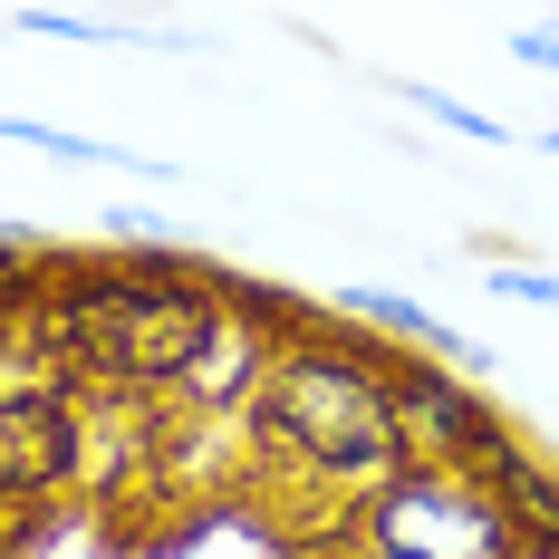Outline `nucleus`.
<instances>
[{
    "instance_id": "nucleus-4",
    "label": "nucleus",
    "mask_w": 559,
    "mask_h": 559,
    "mask_svg": "<svg viewBox=\"0 0 559 559\" xmlns=\"http://www.w3.org/2000/svg\"><path fill=\"white\" fill-rule=\"evenodd\" d=\"M337 319H357L367 337H386V347H415V357H444V367H463V377H502V357L483 347V337H463L453 319H435L425 299H405V289H377V280H347V289H329Z\"/></svg>"
},
{
    "instance_id": "nucleus-12",
    "label": "nucleus",
    "mask_w": 559,
    "mask_h": 559,
    "mask_svg": "<svg viewBox=\"0 0 559 559\" xmlns=\"http://www.w3.org/2000/svg\"><path fill=\"white\" fill-rule=\"evenodd\" d=\"M511 559H559V540H511Z\"/></svg>"
},
{
    "instance_id": "nucleus-7",
    "label": "nucleus",
    "mask_w": 559,
    "mask_h": 559,
    "mask_svg": "<svg viewBox=\"0 0 559 559\" xmlns=\"http://www.w3.org/2000/svg\"><path fill=\"white\" fill-rule=\"evenodd\" d=\"M395 97L425 116V126H444V135H463V145H511V126L492 107H473V97H453V87H435V78H395Z\"/></svg>"
},
{
    "instance_id": "nucleus-5",
    "label": "nucleus",
    "mask_w": 559,
    "mask_h": 559,
    "mask_svg": "<svg viewBox=\"0 0 559 559\" xmlns=\"http://www.w3.org/2000/svg\"><path fill=\"white\" fill-rule=\"evenodd\" d=\"M0 145L49 155V165H78V174H135V183H155V193H174V183H183V165H174V155H135V145L78 135V126H49V116H0Z\"/></svg>"
},
{
    "instance_id": "nucleus-6",
    "label": "nucleus",
    "mask_w": 559,
    "mask_h": 559,
    "mask_svg": "<svg viewBox=\"0 0 559 559\" xmlns=\"http://www.w3.org/2000/svg\"><path fill=\"white\" fill-rule=\"evenodd\" d=\"M473 483H492V502L511 511V531H521V540H559V463H540L521 435H502V444L483 453V473H473Z\"/></svg>"
},
{
    "instance_id": "nucleus-10",
    "label": "nucleus",
    "mask_w": 559,
    "mask_h": 559,
    "mask_svg": "<svg viewBox=\"0 0 559 559\" xmlns=\"http://www.w3.org/2000/svg\"><path fill=\"white\" fill-rule=\"evenodd\" d=\"M492 299H521V309H550L559 319V271H540V261H492Z\"/></svg>"
},
{
    "instance_id": "nucleus-2",
    "label": "nucleus",
    "mask_w": 559,
    "mask_h": 559,
    "mask_svg": "<svg viewBox=\"0 0 559 559\" xmlns=\"http://www.w3.org/2000/svg\"><path fill=\"white\" fill-rule=\"evenodd\" d=\"M511 511L453 463H405L357 502V559H511Z\"/></svg>"
},
{
    "instance_id": "nucleus-8",
    "label": "nucleus",
    "mask_w": 559,
    "mask_h": 559,
    "mask_svg": "<svg viewBox=\"0 0 559 559\" xmlns=\"http://www.w3.org/2000/svg\"><path fill=\"white\" fill-rule=\"evenodd\" d=\"M39 271H49V251L29 241V223H0V329H20V319H29Z\"/></svg>"
},
{
    "instance_id": "nucleus-14",
    "label": "nucleus",
    "mask_w": 559,
    "mask_h": 559,
    "mask_svg": "<svg viewBox=\"0 0 559 559\" xmlns=\"http://www.w3.org/2000/svg\"><path fill=\"white\" fill-rule=\"evenodd\" d=\"M0 29H10V10H0Z\"/></svg>"
},
{
    "instance_id": "nucleus-13",
    "label": "nucleus",
    "mask_w": 559,
    "mask_h": 559,
    "mask_svg": "<svg viewBox=\"0 0 559 559\" xmlns=\"http://www.w3.org/2000/svg\"><path fill=\"white\" fill-rule=\"evenodd\" d=\"M540 155H559V126H550V135H540Z\"/></svg>"
},
{
    "instance_id": "nucleus-9",
    "label": "nucleus",
    "mask_w": 559,
    "mask_h": 559,
    "mask_svg": "<svg viewBox=\"0 0 559 559\" xmlns=\"http://www.w3.org/2000/svg\"><path fill=\"white\" fill-rule=\"evenodd\" d=\"M97 231H107V251H155V241H174V223H165V213H145V203H107Z\"/></svg>"
},
{
    "instance_id": "nucleus-1",
    "label": "nucleus",
    "mask_w": 559,
    "mask_h": 559,
    "mask_svg": "<svg viewBox=\"0 0 559 559\" xmlns=\"http://www.w3.org/2000/svg\"><path fill=\"white\" fill-rule=\"evenodd\" d=\"M261 463L309 483L329 511H357L377 483L405 473V425H395V347L367 337L357 319H319L309 337H289L261 377L251 405Z\"/></svg>"
},
{
    "instance_id": "nucleus-3",
    "label": "nucleus",
    "mask_w": 559,
    "mask_h": 559,
    "mask_svg": "<svg viewBox=\"0 0 559 559\" xmlns=\"http://www.w3.org/2000/svg\"><path fill=\"white\" fill-rule=\"evenodd\" d=\"M395 425H405V463H453V473H483V453L511 435L483 377L415 347H395Z\"/></svg>"
},
{
    "instance_id": "nucleus-11",
    "label": "nucleus",
    "mask_w": 559,
    "mask_h": 559,
    "mask_svg": "<svg viewBox=\"0 0 559 559\" xmlns=\"http://www.w3.org/2000/svg\"><path fill=\"white\" fill-rule=\"evenodd\" d=\"M511 58H521V68H540V78H559V20H531V29H511Z\"/></svg>"
}]
</instances>
